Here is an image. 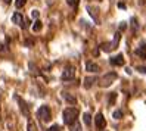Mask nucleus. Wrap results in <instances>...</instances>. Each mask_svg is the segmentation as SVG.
<instances>
[{
    "instance_id": "28",
    "label": "nucleus",
    "mask_w": 146,
    "mask_h": 131,
    "mask_svg": "<svg viewBox=\"0 0 146 131\" xmlns=\"http://www.w3.org/2000/svg\"><path fill=\"white\" fill-rule=\"evenodd\" d=\"M5 2H6V3H11V0H5Z\"/></svg>"
},
{
    "instance_id": "22",
    "label": "nucleus",
    "mask_w": 146,
    "mask_h": 131,
    "mask_svg": "<svg viewBox=\"0 0 146 131\" xmlns=\"http://www.w3.org/2000/svg\"><path fill=\"white\" fill-rule=\"evenodd\" d=\"M46 131H61V127H59V125H52L50 128H47Z\"/></svg>"
},
{
    "instance_id": "23",
    "label": "nucleus",
    "mask_w": 146,
    "mask_h": 131,
    "mask_svg": "<svg viewBox=\"0 0 146 131\" xmlns=\"http://www.w3.org/2000/svg\"><path fill=\"white\" fill-rule=\"evenodd\" d=\"M127 28V24L125 22H121V24H119V27H118V31H124Z\"/></svg>"
},
{
    "instance_id": "7",
    "label": "nucleus",
    "mask_w": 146,
    "mask_h": 131,
    "mask_svg": "<svg viewBox=\"0 0 146 131\" xmlns=\"http://www.w3.org/2000/svg\"><path fill=\"white\" fill-rule=\"evenodd\" d=\"M15 99L18 100V103H19V108H21V110H22V113L25 116H30V110H28V108H27V103H25L19 96H15Z\"/></svg>"
},
{
    "instance_id": "5",
    "label": "nucleus",
    "mask_w": 146,
    "mask_h": 131,
    "mask_svg": "<svg viewBox=\"0 0 146 131\" xmlns=\"http://www.w3.org/2000/svg\"><path fill=\"white\" fill-rule=\"evenodd\" d=\"M94 124H96L98 130H104L106 127V121H105V118H104L102 113H98V115L94 116Z\"/></svg>"
},
{
    "instance_id": "25",
    "label": "nucleus",
    "mask_w": 146,
    "mask_h": 131,
    "mask_svg": "<svg viewBox=\"0 0 146 131\" xmlns=\"http://www.w3.org/2000/svg\"><path fill=\"white\" fill-rule=\"evenodd\" d=\"M31 16L37 19V18H38V11H33V12H31Z\"/></svg>"
},
{
    "instance_id": "16",
    "label": "nucleus",
    "mask_w": 146,
    "mask_h": 131,
    "mask_svg": "<svg viewBox=\"0 0 146 131\" xmlns=\"http://www.w3.org/2000/svg\"><path fill=\"white\" fill-rule=\"evenodd\" d=\"M27 130H28V131H37V127H36V124H34L33 121H28V125H27Z\"/></svg>"
},
{
    "instance_id": "20",
    "label": "nucleus",
    "mask_w": 146,
    "mask_h": 131,
    "mask_svg": "<svg viewBox=\"0 0 146 131\" xmlns=\"http://www.w3.org/2000/svg\"><path fill=\"white\" fill-rule=\"evenodd\" d=\"M102 49H104L105 52H109V50H112V44H108V43H104V44H102Z\"/></svg>"
},
{
    "instance_id": "14",
    "label": "nucleus",
    "mask_w": 146,
    "mask_h": 131,
    "mask_svg": "<svg viewBox=\"0 0 146 131\" xmlns=\"http://www.w3.org/2000/svg\"><path fill=\"white\" fill-rule=\"evenodd\" d=\"M41 28H43V24H41V21L37 19L36 22H34V25H33V31H34V32H38Z\"/></svg>"
},
{
    "instance_id": "2",
    "label": "nucleus",
    "mask_w": 146,
    "mask_h": 131,
    "mask_svg": "<svg viewBox=\"0 0 146 131\" xmlns=\"http://www.w3.org/2000/svg\"><path fill=\"white\" fill-rule=\"evenodd\" d=\"M37 116L43 121V122H49L52 119V112H50V108L49 106H40V109L37 110Z\"/></svg>"
},
{
    "instance_id": "9",
    "label": "nucleus",
    "mask_w": 146,
    "mask_h": 131,
    "mask_svg": "<svg viewBox=\"0 0 146 131\" xmlns=\"http://www.w3.org/2000/svg\"><path fill=\"white\" fill-rule=\"evenodd\" d=\"M86 71H89V72H98L99 71V66L94 64V62H87V64H86Z\"/></svg>"
},
{
    "instance_id": "12",
    "label": "nucleus",
    "mask_w": 146,
    "mask_h": 131,
    "mask_svg": "<svg viewBox=\"0 0 146 131\" xmlns=\"http://www.w3.org/2000/svg\"><path fill=\"white\" fill-rule=\"evenodd\" d=\"M62 96H64V99H65L68 103H71V105H75V103H77V99L74 97V96H71L70 93H62Z\"/></svg>"
},
{
    "instance_id": "1",
    "label": "nucleus",
    "mask_w": 146,
    "mask_h": 131,
    "mask_svg": "<svg viewBox=\"0 0 146 131\" xmlns=\"http://www.w3.org/2000/svg\"><path fill=\"white\" fill-rule=\"evenodd\" d=\"M77 116H78V109L77 108H66L62 113L64 122L66 125H72L74 122L77 121Z\"/></svg>"
},
{
    "instance_id": "4",
    "label": "nucleus",
    "mask_w": 146,
    "mask_h": 131,
    "mask_svg": "<svg viewBox=\"0 0 146 131\" xmlns=\"http://www.w3.org/2000/svg\"><path fill=\"white\" fill-rule=\"evenodd\" d=\"M75 77V68L74 66H68V68H65V71L62 72V80L64 81H68V80H72V78Z\"/></svg>"
},
{
    "instance_id": "11",
    "label": "nucleus",
    "mask_w": 146,
    "mask_h": 131,
    "mask_svg": "<svg viewBox=\"0 0 146 131\" xmlns=\"http://www.w3.org/2000/svg\"><path fill=\"white\" fill-rule=\"evenodd\" d=\"M96 81H98L96 77H87V78L84 80V87H86V89H90V87L96 83Z\"/></svg>"
},
{
    "instance_id": "8",
    "label": "nucleus",
    "mask_w": 146,
    "mask_h": 131,
    "mask_svg": "<svg viewBox=\"0 0 146 131\" xmlns=\"http://www.w3.org/2000/svg\"><path fill=\"white\" fill-rule=\"evenodd\" d=\"M12 21H13V24H16V25H21V27H24V16H22L19 12L13 13V16H12Z\"/></svg>"
},
{
    "instance_id": "3",
    "label": "nucleus",
    "mask_w": 146,
    "mask_h": 131,
    "mask_svg": "<svg viewBox=\"0 0 146 131\" xmlns=\"http://www.w3.org/2000/svg\"><path fill=\"white\" fill-rule=\"evenodd\" d=\"M115 80H117V72H108V74H105L104 77L100 78L99 84H100V87H108V85L112 84Z\"/></svg>"
},
{
    "instance_id": "21",
    "label": "nucleus",
    "mask_w": 146,
    "mask_h": 131,
    "mask_svg": "<svg viewBox=\"0 0 146 131\" xmlns=\"http://www.w3.org/2000/svg\"><path fill=\"white\" fill-rule=\"evenodd\" d=\"M115 99H117V93H111V96H109V103H115Z\"/></svg>"
},
{
    "instance_id": "26",
    "label": "nucleus",
    "mask_w": 146,
    "mask_h": 131,
    "mask_svg": "<svg viewBox=\"0 0 146 131\" xmlns=\"http://www.w3.org/2000/svg\"><path fill=\"white\" fill-rule=\"evenodd\" d=\"M118 7H119V9H125V3L119 2V3H118Z\"/></svg>"
},
{
    "instance_id": "24",
    "label": "nucleus",
    "mask_w": 146,
    "mask_h": 131,
    "mask_svg": "<svg viewBox=\"0 0 146 131\" xmlns=\"http://www.w3.org/2000/svg\"><path fill=\"white\" fill-rule=\"evenodd\" d=\"M131 22H133V28H134V30H139V25H137V19H134V18H133V19H131Z\"/></svg>"
},
{
    "instance_id": "6",
    "label": "nucleus",
    "mask_w": 146,
    "mask_h": 131,
    "mask_svg": "<svg viewBox=\"0 0 146 131\" xmlns=\"http://www.w3.org/2000/svg\"><path fill=\"white\" fill-rule=\"evenodd\" d=\"M109 62H111V65L121 66V65H124V55L119 53V55H117V56H114V58H111Z\"/></svg>"
},
{
    "instance_id": "15",
    "label": "nucleus",
    "mask_w": 146,
    "mask_h": 131,
    "mask_svg": "<svg viewBox=\"0 0 146 131\" xmlns=\"http://www.w3.org/2000/svg\"><path fill=\"white\" fill-rule=\"evenodd\" d=\"M83 119H84V124L87 125V127L92 124V116H90V113H87V112H86L84 115H83Z\"/></svg>"
},
{
    "instance_id": "18",
    "label": "nucleus",
    "mask_w": 146,
    "mask_h": 131,
    "mask_svg": "<svg viewBox=\"0 0 146 131\" xmlns=\"http://www.w3.org/2000/svg\"><path fill=\"white\" fill-rule=\"evenodd\" d=\"M112 116H114L115 119H121V118H123V110H115V112L112 113Z\"/></svg>"
},
{
    "instance_id": "19",
    "label": "nucleus",
    "mask_w": 146,
    "mask_h": 131,
    "mask_svg": "<svg viewBox=\"0 0 146 131\" xmlns=\"http://www.w3.org/2000/svg\"><path fill=\"white\" fill-rule=\"evenodd\" d=\"M66 3L70 5V6H72V7H77V6H78V3H80V0H66Z\"/></svg>"
},
{
    "instance_id": "17",
    "label": "nucleus",
    "mask_w": 146,
    "mask_h": 131,
    "mask_svg": "<svg viewBox=\"0 0 146 131\" xmlns=\"http://www.w3.org/2000/svg\"><path fill=\"white\" fill-rule=\"evenodd\" d=\"M25 3H27V0H16V2H15V6L18 7V9H21L22 6H25Z\"/></svg>"
},
{
    "instance_id": "10",
    "label": "nucleus",
    "mask_w": 146,
    "mask_h": 131,
    "mask_svg": "<svg viewBox=\"0 0 146 131\" xmlns=\"http://www.w3.org/2000/svg\"><path fill=\"white\" fill-rule=\"evenodd\" d=\"M134 53H136L137 56H140L142 59H146V44H142L139 49H136Z\"/></svg>"
},
{
    "instance_id": "27",
    "label": "nucleus",
    "mask_w": 146,
    "mask_h": 131,
    "mask_svg": "<svg viewBox=\"0 0 146 131\" xmlns=\"http://www.w3.org/2000/svg\"><path fill=\"white\" fill-rule=\"evenodd\" d=\"M139 71H140V72H146V68H145V66H140Z\"/></svg>"
},
{
    "instance_id": "13",
    "label": "nucleus",
    "mask_w": 146,
    "mask_h": 131,
    "mask_svg": "<svg viewBox=\"0 0 146 131\" xmlns=\"http://www.w3.org/2000/svg\"><path fill=\"white\" fill-rule=\"evenodd\" d=\"M87 11H89V12H90V15L93 16V19H94V21H96V22H99V16L96 15V12H98V11H96V9H94V7H93V6H87Z\"/></svg>"
}]
</instances>
